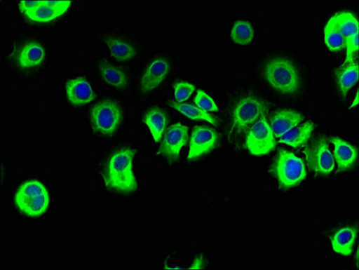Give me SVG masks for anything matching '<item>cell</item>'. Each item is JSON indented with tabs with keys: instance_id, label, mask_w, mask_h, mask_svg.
<instances>
[{
	"instance_id": "277c9868",
	"label": "cell",
	"mask_w": 359,
	"mask_h": 270,
	"mask_svg": "<svg viewBox=\"0 0 359 270\" xmlns=\"http://www.w3.org/2000/svg\"><path fill=\"white\" fill-rule=\"evenodd\" d=\"M270 171L283 189L299 185L306 177L304 161L293 152L285 150L278 151Z\"/></svg>"
},
{
	"instance_id": "ac0fdd59",
	"label": "cell",
	"mask_w": 359,
	"mask_h": 270,
	"mask_svg": "<svg viewBox=\"0 0 359 270\" xmlns=\"http://www.w3.org/2000/svg\"><path fill=\"white\" fill-rule=\"evenodd\" d=\"M358 230L353 227L339 229L332 240V246L336 253L342 256H349L353 249Z\"/></svg>"
},
{
	"instance_id": "6da1fadb",
	"label": "cell",
	"mask_w": 359,
	"mask_h": 270,
	"mask_svg": "<svg viewBox=\"0 0 359 270\" xmlns=\"http://www.w3.org/2000/svg\"><path fill=\"white\" fill-rule=\"evenodd\" d=\"M136 154L135 149L126 147L111 155L103 173L104 184L107 189L123 195H129L137 190L138 184L133 170Z\"/></svg>"
},
{
	"instance_id": "5bb4252c",
	"label": "cell",
	"mask_w": 359,
	"mask_h": 270,
	"mask_svg": "<svg viewBox=\"0 0 359 270\" xmlns=\"http://www.w3.org/2000/svg\"><path fill=\"white\" fill-rule=\"evenodd\" d=\"M170 72V63L167 60L158 58L146 68L141 79V88L144 92H150L158 88L167 77Z\"/></svg>"
},
{
	"instance_id": "3957f363",
	"label": "cell",
	"mask_w": 359,
	"mask_h": 270,
	"mask_svg": "<svg viewBox=\"0 0 359 270\" xmlns=\"http://www.w3.org/2000/svg\"><path fill=\"white\" fill-rule=\"evenodd\" d=\"M264 75L270 87L278 93L292 95L299 90V73L293 62L287 59L276 58L270 60L265 67Z\"/></svg>"
},
{
	"instance_id": "ffe728a7",
	"label": "cell",
	"mask_w": 359,
	"mask_h": 270,
	"mask_svg": "<svg viewBox=\"0 0 359 270\" xmlns=\"http://www.w3.org/2000/svg\"><path fill=\"white\" fill-rule=\"evenodd\" d=\"M359 67L358 62L341 67L336 72L337 84L343 97L353 88L358 81Z\"/></svg>"
},
{
	"instance_id": "7402d4cb",
	"label": "cell",
	"mask_w": 359,
	"mask_h": 270,
	"mask_svg": "<svg viewBox=\"0 0 359 270\" xmlns=\"http://www.w3.org/2000/svg\"><path fill=\"white\" fill-rule=\"evenodd\" d=\"M142 122L148 126L154 142H160L167 126V117L165 114L160 109H151L145 114Z\"/></svg>"
},
{
	"instance_id": "d4e9b609",
	"label": "cell",
	"mask_w": 359,
	"mask_h": 270,
	"mask_svg": "<svg viewBox=\"0 0 359 270\" xmlns=\"http://www.w3.org/2000/svg\"><path fill=\"white\" fill-rule=\"evenodd\" d=\"M231 38L235 43L247 46L252 42L254 29L250 22L239 20L235 22L231 28Z\"/></svg>"
},
{
	"instance_id": "7c38bea8",
	"label": "cell",
	"mask_w": 359,
	"mask_h": 270,
	"mask_svg": "<svg viewBox=\"0 0 359 270\" xmlns=\"http://www.w3.org/2000/svg\"><path fill=\"white\" fill-rule=\"evenodd\" d=\"M12 57L19 68L33 69L43 65L46 52L42 44L31 41L19 46Z\"/></svg>"
},
{
	"instance_id": "f1b7e54d",
	"label": "cell",
	"mask_w": 359,
	"mask_h": 270,
	"mask_svg": "<svg viewBox=\"0 0 359 270\" xmlns=\"http://www.w3.org/2000/svg\"><path fill=\"white\" fill-rule=\"evenodd\" d=\"M358 34L359 32L355 34L353 36L349 38V39L345 41L347 53H346V58L341 67H345L355 62L354 60L357 58L358 53Z\"/></svg>"
},
{
	"instance_id": "8992f818",
	"label": "cell",
	"mask_w": 359,
	"mask_h": 270,
	"mask_svg": "<svg viewBox=\"0 0 359 270\" xmlns=\"http://www.w3.org/2000/svg\"><path fill=\"white\" fill-rule=\"evenodd\" d=\"M122 119L118 104L110 100L97 104L90 111L92 129L104 136H112L118 129Z\"/></svg>"
},
{
	"instance_id": "4dcf8cb0",
	"label": "cell",
	"mask_w": 359,
	"mask_h": 270,
	"mask_svg": "<svg viewBox=\"0 0 359 270\" xmlns=\"http://www.w3.org/2000/svg\"><path fill=\"white\" fill-rule=\"evenodd\" d=\"M358 106V93H357V96H355V102L351 104V108H353L355 107Z\"/></svg>"
},
{
	"instance_id": "44dd1931",
	"label": "cell",
	"mask_w": 359,
	"mask_h": 270,
	"mask_svg": "<svg viewBox=\"0 0 359 270\" xmlns=\"http://www.w3.org/2000/svg\"><path fill=\"white\" fill-rule=\"evenodd\" d=\"M104 43H106V46L109 50L111 56L118 62L132 60L136 55L135 47L127 41L121 39V38L109 36L104 40Z\"/></svg>"
},
{
	"instance_id": "2e32d148",
	"label": "cell",
	"mask_w": 359,
	"mask_h": 270,
	"mask_svg": "<svg viewBox=\"0 0 359 270\" xmlns=\"http://www.w3.org/2000/svg\"><path fill=\"white\" fill-rule=\"evenodd\" d=\"M304 116L293 109H283L276 112L270 120V128L276 137L280 138L290 130L303 122Z\"/></svg>"
},
{
	"instance_id": "e0dca14e",
	"label": "cell",
	"mask_w": 359,
	"mask_h": 270,
	"mask_svg": "<svg viewBox=\"0 0 359 270\" xmlns=\"http://www.w3.org/2000/svg\"><path fill=\"white\" fill-rule=\"evenodd\" d=\"M328 22L341 32L345 41L359 32L358 18L352 12H337L329 19Z\"/></svg>"
},
{
	"instance_id": "9a60e30c",
	"label": "cell",
	"mask_w": 359,
	"mask_h": 270,
	"mask_svg": "<svg viewBox=\"0 0 359 270\" xmlns=\"http://www.w3.org/2000/svg\"><path fill=\"white\" fill-rule=\"evenodd\" d=\"M333 147V157L337 164V173H341L353 166L358 158L357 149L341 138H330Z\"/></svg>"
},
{
	"instance_id": "4316f807",
	"label": "cell",
	"mask_w": 359,
	"mask_h": 270,
	"mask_svg": "<svg viewBox=\"0 0 359 270\" xmlns=\"http://www.w3.org/2000/svg\"><path fill=\"white\" fill-rule=\"evenodd\" d=\"M196 87L191 83L186 81L177 82L174 86V97L177 103L181 104L185 102L192 96Z\"/></svg>"
},
{
	"instance_id": "cb8c5ba5",
	"label": "cell",
	"mask_w": 359,
	"mask_h": 270,
	"mask_svg": "<svg viewBox=\"0 0 359 270\" xmlns=\"http://www.w3.org/2000/svg\"><path fill=\"white\" fill-rule=\"evenodd\" d=\"M170 106L174 108V109L179 111L180 114H182L183 116H185L187 119L191 120L205 121V122H208L212 126L217 125V122H216L214 116H211V114L208 112H205V111L200 109L199 107L194 106V104L172 102L170 103Z\"/></svg>"
},
{
	"instance_id": "7a4b0ae2",
	"label": "cell",
	"mask_w": 359,
	"mask_h": 270,
	"mask_svg": "<svg viewBox=\"0 0 359 270\" xmlns=\"http://www.w3.org/2000/svg\"><path fill=\"white\" fill-rule=\"evenodd\" d=\"M15 205L22 214L28 217H40L48 210L49 193L40 181H27L15 194Z\"/></svg>"
},
{
	"instance_id": "52a82bcc",
	"label": "cell",
	"mask_w": 359,
	"mask_h": 270,
	"mask_svg": "<svg viewBox=\"0 0 359 270\" xmlns=\"http://www.w3.org/2000/svg\"><path fill=\"white\" fill-rule=\"evenodd\" d=\"M276 142L266 116L257 121L250 127L246 138L248 151L254 156H263L269 154L276 148Z\"/></svg>"
},
{
	"instance_id": "4fadbf2b",
	"label": "cell",
	"mask_w": 359,
	"mask_h": 270,
	"mask_svg": "<svg viewBox=\"0 0 359 270\" xmlns=\"http://www.w3.org/2000/svg\"><path fill=\"white\" fill-rule=\"evenodd\" d=\"M66 95L69 102L75 107L90 104L96 97L90 84L82 77L72 79L67 83Z\"/></svg>"
},
{
	"instance_id": "83f0119b",
	"label": "cell",
	"mask_w": 359,
	"mask_h": 270,
	"mask_svg": "<svg viewBox=\"0 0 359 270\" xmlns=\"http://www.w3.org/2000/svg\"><path fill=\"white\" fill-rule=\"evenodd\" d=\"M195 104L200 109L205 112H217L219 110L218 104L215 102L209 95L205 93L203 90H198L195 97Z\"/></svg>"
},
{
	"instance_id": "f546056e",
	"label": "cell",
	"mask_w": 359,
	"mask_h": 270,
	"mask_svg": "<svg viewBox=\"0 0 359 270\" xmlns=\"http://www.w3.org/2000/svg\"><path fill=\"white\" fill-rule=\"evenodd\" d=\"M203 269V257L199 256L194 260L193 264L190 269Z\"/></svg>"
},
{
	"instance_id": "30bf717a",
	"label": "cell",
	"mask_w": 359,
	"mask_h": 270,
	"mask_svg": "<svg viewBox=\"0 0 359 270\" xmlns=\"http://www.w3.org/2000/svg\"><path fill=\"white\" fill-rule=\"evenodd\" d=\"M72 1H39L38 5L23 14L29 20L36 23H47L62 17L71 6Z\"/></svg>"
},
{
	"instance_id": "603a6c76",
	"label": "cell",
	"mask_w": 359,
	"mask_h": 270,
	"mask_svg": "<svg viewBox=\"0 0 359 270\" xmlns=\"http://www.w3.org/2000/svg\"><path fill=\"white\" fill-rule=\"evenodd\" d=\"M100 69L104 81L107 84L112 86L117 90H123L127 86V77L126 73L111 65L110 63L100 62Z\"/></svg>"
},
{
	"instance_id": "484cf974",
	"label": "cell",
	"mask_w": 359,
	"mask_h": 270,
	"mask_svg": "<svg viewBox=\"0 0 359 270\" xmlns=\"http://www.w3.org/2000/svg\"><path fill=\"white\" fill-rule=\"evenodd\" d=\"M324 43L327 48L332 52H339L345 47V39L341 32H339L332 24L327 22L326 27L324 28Z\"/></svg>"
},
{
	"instance_id": "d6986e66",
	"label": "cell",
	"mask_w": 359,
	"mask_h": 270,
	"mask_svg": "<svg viewBox=\"0 0 359 270\" xmlns=\"http://www.w3.org/2000/svg\"><path fill=\"white\" fill-rule=\"evenodd\" d=\"M313 128L314 123L313 122L304 123L297 128L294 127V128L283 135L282 137L279 138V142L291 146V147L299 148L306 144L308 140L311 137Z\"/></svg>"
},
{
	"instance_id": "5b68a950",
	"label": "cell",
	"mask_w": 359,
	"mask_h": 270,
	"mask_svg": "<svg viewBox=\"0 0 359 270\" xmlns=\"http://www.w3.org/2000/svg\"><path fill=\"white\" fill-rule=\"evenodd\" d=\"M266 112V106L262 100L254 97H243L235 107L230 135L239 136L247 131Z\"/></svg>"
},
{
	"instance_id": "8fae6325",
	"label": "cell",
	"mask_w": 359,
	"mask_h": 270,
	"mask_svg": "<svg viewBox=\"0 0 359 270\" xmlns=\"http://www.w3.org/2000/svg\"><path fill=\"white\" fill-rule=\"evenodd\" d=\"M217 133L208 126H196L190 140V148L187 160H196L208 154L217 144Z\"/></svg>"
},
{
	"instance_id": "9c48e42d",
	"label": "cell",
	"mask_w": 359,
	"mask_h": 270,
	"mask_svg": "<svg viewBox=\"0 0 359 270\" xmlns=\"http://www.w3.org/2000/svg\"><path fill=\"white\" fill-rule=\"evenodd\" d=\"M187 133H189V127L183 123H177L171 126L164 136L158 154L171 161L177 160L181 150L187 144Z\"/></svg>"
},
{
	"instance_id": "ba28073f",
	"label": "cell",
	"mask_w": 359,
	"mask_h": 270,
	"mask_svg": "<svg viewBox=\"0 0 359 270\" xmlns=\"http://www.w3.org/2000/svg\"><path fill=\"white\" fill-rule=\"evenodd\" d=\"M308 167L314 173L328 175L335 168L334 157L330 151L328 142L324 138L318 140L306 151Z\"/></svg>"
}]
</instances>
